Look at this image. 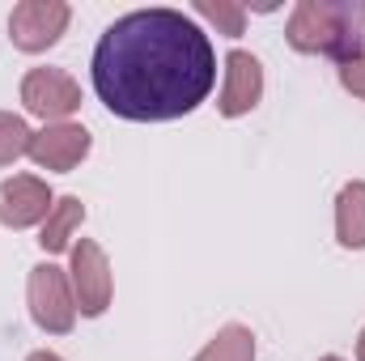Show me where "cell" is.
<instances>
[{
	"label": "cell",
	"instance_id": "obj_6",
	"mask_svg": "<svg viewBox=\"0 0 365 361\" xmlns=\"http://www.w3.org/2000/svg\"><path fill=\"white\" fill-rule=\"evenodd\" d=\"M43 208H47V191L34 179H13V183L0 187V217H4L9 225H26V221H34Z\"/></svg>",
	"mask_w": 365,
	"mask_h": 361
},
{
	"label": "cell",
	"instance_id": "obj_5",
	"mask_svg": "<svg viewBox=\"0 0 365 361\" xmlns=\"http://www.w3.org/2000/svg\"><path fill=\"white\" fill-rule=\"evenodd\" d=\"M90 149V136H86V128H56V132H43L34 145H30V153L43 162V166H73L81 153Z\"/></svg>",
	"mask_w": 365,
	"mask_h": 361
},
{
	"label": "cell",
	"instance_id": "obj_3",
	"mask_svg": "<svg viewBox=\"0 0 365 361\" xmlns=\"http://www.w3.org/2000/svg\"><path fill=\"white\" fill-rule=\"evenodd\" d=\"M26 106L38 111V115H68L77 106V86L64 73L38 68V73L26 77Z\"/></svg>",
	"mask_w": 365,
	"mask_h": 361
},
{
	"label": "cell",
	"instance_id": "obj_4",
	"mask_svg": "<svg viewBox=\"0 0 365 361\" xmlns=\"http://www.w3.org/2000/svg\"><path fill=\"white\" fill-rule=\"evenodd\" d=\"M34 315L43 327H56L64 332L73 323V310H68V298H64V280H60V268H34Z\"/></svg>",
	"mask_w": 365,
	"mask_h": 361
},
{
	"label": "cell",
	"instance_id": "obj_10",
	"mask_svg": "<svg viewBox=\"0 0 365 361\" xmlns=\"http://www.w3.org/2000/svg\"><path fill=\"white\" fill-rule=\"evenodd\" d=\"M200 361H251V336L242 327H230Z\"/></svg>",
	"mask_w": 365,
	"mask_h": 361
},
{
	"label": "cell",
	"instance_id": "obj_13",
	"mask_svg": "<svg viewBox=\"0 0 365 361\" xmlns=\"http://www.w3.org/2000/svg\"><path fill=\"white\" fill-rule=\"evenodd\" d=\"M344 81H349L353 90L365 93V60H357V64H349V68H344Z\"/></svg>",
	"mask_w": 365,
	"mask_h": 361
},
{
	"label": "cell",
	"instance_id": "obj_15",
	"mask_svg": "<svg viewBox=\"0 0 365 361\" xmlns=\"http://www.w3.org/2000/svg\"><path fill=\"white\" fill-rule=\"evenodd\" d=\"M361 361H365V340H361Z\"/></svg>",
	"mask_w": 365,
	"mask_h": 361
},
{
	"label": "cell",
	"instance_id": "obj_1",
	"mask_svg": "<svg viewBox=\"0 0 365 361\" xmlns=\"http://www.w3.org/2000/svg\"><path fill=\"white\" fill-rule=\"evenodd\" d=\"M217 81L208 34L175 9H136L106 26L93 47V90L136 123L191 115Z\"/></svg>",
	"mask_w": 365,
	"mask_h": 361
},
{
	"label": "cell",
	"instance_id": "obj_9",
	"mask_svg": "<svg viewBox=\"0 0 365 361\" xmlns=\"http://www.w3.org/2000/svg\"><path fill=\"white\" fill-rule=\"evenodd\" d=\"M73 221H81V204H77V200H60V213L51 217V225H43V238H38V243H43L47 251H60V247L68 243V225H73Z\"/></svg>",
	"mask_w": 365,
	"mask_h": 361
},
{
	"label": "cell",
	"instance_id": "obj_14",
	"mask_svg": "<svg viewBox=\"0 0 365 361\" xmlns=\"http://www.w3.org/2000/svg\"><path fill=\"white\" fill-rule=\"evenodd\" d=\"M30 361H60V357H51V353H38V357H30Z\"/></svg>",
	"mask_w": 365,
	"mask_h": 361
},
{
	"label": "cell",
	"instance_id": "obj_12",
	"mask_svg": "<svg viewBox=\"0 0 365 361\" xmlns=\"http://www.w3.org/2000/svg\"><path fill=\"white\" fill-rule=\"evenodd\" d=\"M26 136H30V132H26L17 119H4V115H0V162L13 158V153H21V149H26Z\"/></svg>",
	"mask_w": 365,
	"mask_h": 361
},
{
	"label": "cell",
	"instance_id": "obj_7",
	"mask_svg": "<svg viewBox=\"0 0 365 361\" xmlns=\"http://www.w3.org/2000/svg\"><path fill=\"white\" fill-rule=\"evenodd\" d=\"M259 98V64L247 56V51H234L230 56V90H225V115H242L247 106H255Z\"/></svg>",
	"mask_w": 365,
	"mask_h": 361
},
{
	"label": "cell",
	"instance_id": "obj_16",
	"mask_svg": "<svg viewBox=\"0 0 365 361\" xmlns=\"http://www.w3.org/2000/svg\"><path fill=\"white\" fill-rule=\"evenodd\" d=\"M327 361H336V357H327Z\"/></svg>",
	"mask_w": 365,
	"mask_h": 361
},
{
	"label": "cell",
	"instance_id": "obj_11",
	"mask_svg": "<svg viewBox=\"0 0 365 361\" xmlns=\"http://www.w3.org/2000/svg\"><path fill=\"white\" fill-rule=\"evenodd\" d=\"M77 272H86V285H93V302H98V310H102V306H106V276H102V255H98V247H90V243L77 247Z\"/></svg>",
	"mask_w": 365,
	"mask_h": 361
},
{
	"label": "cell",
	"instance_id": "obj_2",
	"mask_svg": "<svg viewBox=\"0 0 365 361\" xmlns=\"http://www.w3.org/2000/svg\"><path fill=\"white\" fill-rule=\"evenodd\" d=\"M64 17H68L64 4H21V9L13 13V39H17L26 51H38V47H47V43L60 39Z\"/></svg>",
	"mask_w": 365,
	"mask_h": 361
},
{
	"label": "cell",
	"instance_id": "obj_8",
	"mask_svg": "<svg viewBox=\"0 0 365 361\" xmlns=\"http://www.w3.org/2000/svg\"><path fill=\"white\" fill-rule=\"evenodd\" d=\"M340 243L365 247V187L361 183L340 191Z\"/></svg>",
	"mask_w": 365,
	"mask_h": 361
}]
</instances>
